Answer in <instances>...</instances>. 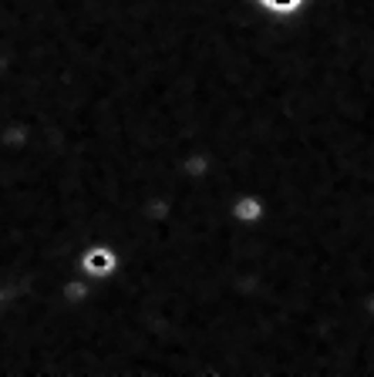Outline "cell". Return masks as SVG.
I'll list each match as a JSON object with an SVG mask.
<instances>
[{
	"label": "cell",
	"instance_id": "1",
	"mask_svg": "<svg viewBox=\"0 0 374 377\" xmlns=\"http://www.w3.org/2000/svg\"><path fill=\"white\" fill-rule=\"evenodd\" d=\"M81 266H85L92 276H108V273H115V253L105 249V246H94V249L85 253V263Z\"/></svg>",
	"mask_w": 374,
	"mask_h": 377
},
{
	"label": "cell",
	"instance_id": "2",
	"mask_svg": "<svg viewBox=\"0 0 374 377\" xmlns=\"http://www.w3.org/2000/svg\"><path fill=\"white\" fill-rule=\"evenodd\" d=\"M236 216H240L243 223H257L263 216L260 199H253V195H250V199H240V202H236Z\"/></svg>",
	"mask_w": 374,
	"mask_h": 377
},
{
	"label": "cell",
	"instance_id": "3",
	"mask_svg": "<svg viewBox=\"0 0 374 377\" xmlns=\"http://www.w3.org/2000/svg\"><path fill=\"white\" fill-rule=\"evenodd\" d=\"M260 3H266V7L277 10V14H290V10L300 7V0H260Z\"/></svg>",
	"mask_w": 374,
	"mask_h": 377
},
{
	"label": "cell",
	"instance_id": "4",
	"mask_svg": "<svg viewBox=\"0 0 374 377\" xmlns=\"http://www.w3.org/2000/svg\"><path fill=\"white\" fill-rule=\"evenodd\" d=\"M68 297H71V300H81V297H85V286H81V283H78V286H68Z\"/></svg>",
	"mask_w": 374,
	"mask_h": 377
}]
</instances>
